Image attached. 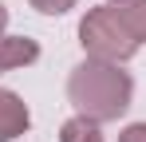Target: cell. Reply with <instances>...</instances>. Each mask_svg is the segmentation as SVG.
<instances>
[{"label":"cell","mask_w":146,"mask_h":142,"mask_svg":"<svg viewBox=\"0 0 146 142\" xmlns=\"http://www.w3.org/2000/svg\"><path fill=\"white\" fill-rule=\"evenodd\" d=\"M134 95V79L119 67V63H103V59H83L79 67L67 75V99L83 118L91 122H115L126 115Z\"/></svg>","instance_id":"cell-1"},{"label":"cell","mask_w":146,"mask_h":142,"mask_svg":"<svg viewBox=\"0 0 146 142\" xmlns=\"http://www.w3.org/2000/svg\"><path fill=\"white\" fill-rule=\"evenodd\" d=\"M79 44L87 51V59H103V63H126L138 51L130 32L111 16V8H91L79 20Z\"/></svg>","instance_id":"cell-2"},{"label":"cell","mask_w":146,"mask_h":142,"mask_svg":"<svg viewBox=\"0 0 146 142\" xmlns=\"http://www.w3.org/2000/svg\"><path fill=\"white\" fill-rule=\"evenodd\" d=\"M28 126H32V115H28V103L16 91H4L0 87V142L20 138Z\"/></svg>","instance_id":"cell-3"},{"label":"cell","mask_w":146,"mask_h":142,"mask_svg":"<svg viewBox=\"0 0 146 142\" xmlns=\"http://www.w3.org/2000/svg\"><path fill=\"white\" fill-rule=\"evenodd\" d=\"M40 59V44L28 40V36H0V75L4 71H16L28 67Z\"/></svg>","instance_id":"cell-4"},{"label":"cell","mask_w":146,"mask_h":142,"mask_svg":"<svg viewBox=\"0 0 146 142\" xmlns=\"http://www.w3.org/2000/svg\"><path fill=\"white\" fill-rule=\"evenodd\" d=\"M107 8H111V16L130 32V40L142 47L146 44V0H111Z\"/></svg>","instance_id":"cell-5"},{"label":"cell","mask_w":146,"mask_h":142,"mask_svg":"<svg viewBox=\"0 0 146 142\" xmlns=\"http://www.w3.org/2000/svg\"><path fill=\"white\" fill-rule=\"evenodd\" d=\"M59 142H103V130H99V122L75 115L59 126Z\"/></svg>","instance_id":"cell-6"},{"label":"cell","mask_w":146,"mask_h":142,"mask_svg":"<svg viewBox=\"0 0 146 142\" xmlns=\"http://www.w3.org/2000/svg\"><path fill=\"white\" fill-rule=\"evenodd\" d=\"M79 0H32V8L36 12H44V16H63V12H71Z\"/></svg>","instance_id":"cell-7"},{"label":"cell","mask_w":146,"mask_h":142,"mask_svg":"<svg viewBox=\"0 0 146 142\" xmlns=\"http://www.w3.org/2000/svg\"><path fill=\"white\" fill-rule=\"evenodd\" d=\"M119 142H146V122H130L119 134Z\"/></svg>","instance_id":"cell-8"},{"label":"cell","mask_w":146,"mask_h":142,"mask_svg":"<svg viewBox=\"0 0 146 142\" xmlns=\"http://www.w3.org/2000/svg\"><path fill=\"white\" fill-rule=\"evenodd\" d=\"M4 28H8V8L0 4V36H4Z\"/></svg>","instance_id":"cell-9"}]
</instances>
